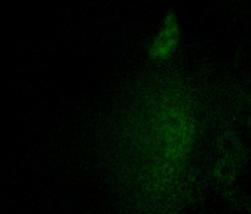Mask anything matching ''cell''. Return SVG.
<instances>
[{"label":"cell","instance_id":"cell-1","mask_svg":"<svg viewBox=\"0 0 251 214\" xmlns=\"http://www.w3.org/2000/svg\"><path fill=\"white\" fill-rule=\"evenodd\" d=\"M179 38H180V31H179L178 20L173 12H169L164 19L163 26L150 47L151 58L159 61L171 58L176 50Z\"/></svg>","mask_w":251,"mask_h":214}]
</instances>
